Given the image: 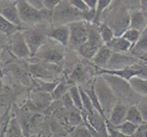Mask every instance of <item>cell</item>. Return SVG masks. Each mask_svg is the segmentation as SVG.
Segmentation results:
<instances>
[{"label":"cell","mask_w":147,"mask_h":137,"mask_svg":"<svg viewBox=\"0 0 147 137\" xmlns=\"http://www.w3.org/2000/svg\"><path fill=\"white\" fill-rule=\"evenodd\" d=\"M11 1H17V0H11Z\"/></svg>","instance_id":"obj_44"},{"label":"cell","mask_w":147,"mask_h":137,"mask_svg":"<svg viewBox=\"0 0 147 137\" xmlns=\"http://www.w3.org/2000/svg\"><path fill=\"white\" fill-rule=\"evenodd\" d=\"M27 66L32 78L46 80V82H52V80H59L63 73V67L61 64L28 61Z\"/></svg>","instance_id":"obj_4"},{"label":"cell","mask_w":147,"mask_h":137,"mask_svg":"<svg viewBox=\"0 0 147 137\" xmlns=\"http://www.w3.org/2000/svg\"><path fill=\"white\" fill-rule=\"evenodd\" d=\"M9 43V36L0 32V54H2L5 49L7 48Z\"/></svg>","instance_id":"obj_37"},{"label":"cell","mask_w":147,"mask_h":137,"mask_svg":"<svg viewBox=\"0 0 147 137\" xmlns=\"http://www.w3.org/2000/svg\"><path fill=\"white\" fill-rule=\"evenodd\" d=\"M142 114L144 121L147 123V99H142L139 101V103L136 104Z\"/></svg>","instance_id":"obj_35"},{"label":"cell","mask_w":147,"mask_h":137,"mask_svg":"<svg viewBox=\"0 0 147 137\" xmlns=\"http://www.w3.org/2000/svg\"><path fill=\"white\" fill-rule=\"evenodd\" d=\"M7 51L14 58L18 59H28L31 57L28 46L24 38L22 30L15 32L9 37Z\"/></svg>","instance_id":"obj_10"},{"label":"cell","mask_w":147,"mask_h":137,"mask_svg":"<svg viewBox=\"0 0 147 137\" xmlns=\"http://www.w3.org/2000/svg\"><path fill=\"white\" fill-rule=\"evenodd\" d=\"M18 17L24 28H29L38 24L51 25L52 11L47 9H38L29 5L26 0H17Z\"/></svg>","instance_id":"obj_1"},{"label":"cell","mask_w":147,"mask_h":137,"mask_svg":"<svg viewBox=\"0 0 147 137\" xmlns=\"http://www.w3.org/2000/svg\"><path fill=\"white\" fill-rule=\"evenodd\" d=\"M15 59L16 58L7 62L6 67H5L6 72L10 74V76L13 78L14 80H16L17 83L29 87V86L32 85V77L28 70L27 64L25 65L20 61H18V59H17L16 60H15Z\"/></svg>","instance_id":"obj_9"},{"label":"cell","mask_w":147,"mask_h":137,"mask_svg":"<svg viewBox=\"0 0 147 137\" xmlns=\"http://www.w3.org/2000/svg\"><path fill=\"white\" fill-rule=\"evenodd\" d=\"M71 83L69 82L68 79L65 78H61L59 79V82L57 83V85L55 86V88L53 89L51 94V97L53 99V101H59L60 100V98L67 92L69 90V87Z\"/></svg>","instance_id":"obj_23"},{"label":"cell","mask_w":147,"mask_h":137,"mask_svg":"<svg viewBox=\"0 0 147 137\" xmlns=\"http://www.w3.org/2000/svg\"><path fill=\"white\" fill-rule=\"evenodd\" d=\"M26 1L29 5H31L32 7H36L38 9L44 8V0H26Z\"/></svg>","instance_id":"obj_39"},{"label":"cell","mask_w":147,"mask_h":137,"mask_svg":"<svg viewBox=\"0 0 147 137\" xmlns=\"http://www.w3.org/2000/svg\"><path fill=\"white\" fill-rule=\"evenodd\" d=\"M113 0H98L97 5L95 7V18L94 23L100 22V18L102 15V13L108 8V7L113 3Z\"/></svg>","instance_id":"obj_29"},{"label":"cell","mask_w":147,"mask_h":137,"mask_svg":"<svg viewBox=\"0 0 147 137\" xmlns=\"http://www.w3.org/2000/svg\"><path fill=\"white\" fill-rule=\"evenodd\" d=\"M98 30L103 44H107L114 37L113 30L106 23H98Z\"/></svg>","instance_id":"obj_27"},{"label":"cell","mask_w":147,"mask_h":137,"mask_svg":"<svg viewBox=\"0 0 147 137\" xmlns=\"http://www.w3.org/2000/svg\"><path fill=\"white\" fill-rule=\"evenodd\" d=\"M90 68L87 67L83 63H78L74 66L71 72L69 73L68 80L69 83H75V84H83L89 80V76L90 75Z\"/></svg>","instance_id":"obj_14"},{"label":"cell","mask_w":147,"mask_h":137,"mask_svg":"<svg viewBox=\"0 0 147 137\" xmlns=\"http://www.w3.org/2000/svg\"><path fill=\"white\" fill-rule=\"evenodd\" d=\"M48 38L67 48L69 39V28L68 24L55 25V26L49 28L48 30Z\"/></svg>","instance_id":"obj_13"},{"label":"cell","mask_w":147,"mask_h":137,"mask_svg":"<svg viewBox=\"0 0 147 137\" xmlns=\"http://www.w3.org/2000/svg\"><path fill=\"white\" fill-rule=\"evenodd\" d=\"M130 14V27L144 31L147 28V19L141 9H133L129 11Z\"/></svg>","instance_id":"obj_18"},{"label":"cell","mask_w":147,"mask_h":137,"mask_svg":"<svg viewBox=\"0 0 147 137\" xmlns=\"http://www.w3.org/2000/svg\"><path fill=\"white\" fill-rule=\"evenodd\" d=\"M128 106L125 103H121V101H118L116 104L113 106V108L111 109V113L109 117L107 118L108 121L111 124L118 125L121 124L126 119V113H127Z\"/></svg>","instance_id":"obj_17"},{"label":"cell","mask_w":147,"mask_h":137,"mask_svg":"<svg viewBox=\"0 0 147 137\" xmlns=\"http://www.w3.org/2000/svg\"><path fill=\"white\" fill-rule=\"evenodd\" d=\"M93 86L104 114L108 118L111 109L118 101L117 96L115 95L113 89L101 75H96L95 79L93 80Z\"/></svg>","instance_id":"obj_5"},{"label":"cell","mask_w":147,"mask_h":137,"mask_svg":"<svg viewBox=\"0 0 147 137\" xmlns=\"http://www.w3.org/2000/svg\"><path fill=\"white\" fill-rule=\"evenodd\" d=\"M116 127H117V129L121 134H124V136H134V134L136 130H137L138 125L131 123L130 121L125 120L121 124L116 125Z\"/></svg>","instance_id":"obj_28"},{"label":"cell","mask_w":147,"mask_h":137,"mask_svg":"<svg viewBox=\"0 0 147 137\" xmlns=\"http://www.w3.org/2000/svg\"><path fill=\"white\" fill-rule=\"evenodd\" d=\"M26 28L19 27L18 25H15L12 22H10L6 18H4L1 14H0V32L7 35V36H11L15 32L19 31V30H23Z\"/></svg>","instance_id":"obj_24"},{"label":"cell","mask_w":147,"mask_h":137,"mask_svg":"<svg viewBox=\"0 0 147 137\" xmlns=\"http://www.w3.org/2000/svg\"><path fill=\"white\" fill-rule=\"evenodd\" d=\"M62 0H44V8L52 11L57 7Z\"/></svg>","instance_id":"obj_36"},{"label":"cell","mask_w":147,"mask_h":137,"mask_svg":"<svg viewBox=\"0 0 147 137\" xmlns=\"http://www.w3.org/2000/svg\"><path fill=\"white\" fill-rule=\"evenodd\" d=\"M83 1L86 4V6H87L89 8H90V9H95L98 0H83Z\"/></svg>","instance_id":"obj_41"},{"label":"cell","mask_w":147,"mask_h":137,"mask_svg":"<svg viewBox=\"0 0 147 137\" xmlns=\"http://www.w3.org/2000/svg\"><path fill=\"white\" fill-rule=\"evenodd\" d=\"M82 19V11L73 7L68 0H62L52 12L51 24H68L75 20ZM83 20V19H82Z\"/></svg>","instance_id":"obj_7"},{"label":"cell","mask_w":147,"mask_h":137,"mask_svg":"<svg viewBox=\"0 0 147 137\" xmlns=\"http://www.w3.org/2000/svg\"><path fill=\"white\" fill-rule=\"evenodd\" d=\"M147 52V28L141 32L139 38L137 39L130 49L129 53L135 56L136 58H141Z\"/></svg>","instance_id":"obj_20"},{"label":"cell","mask_w":147,"mask_h":137,"mask_svg":"<svg viewBox=\"0 0 147 137\" xmlns=\"http://www.w3.org/2000/svg\"><path fill=\"white\" fill-rule=\"evenodd\" d=\"M129 83L136 93L140 96L147 97V79L142 78L140 75L133 76L129 79Z\"/></svg>","instance_id":"obj_21"},{"label":"cell","mask_w":147,"mask_h":137,"mask_svg":"<svg viewBox=\"0 0 147 137\" xmlns=\"http://www.w3.org/2000/svg\"><path fill=\"white\" fill-rule=\"evenodd\" d=\"M106 124V130H107L108 136H113V137H125L123 134H121V132L117 129L115 125L111 124L108 119H106L105 121Z\"/></svg>","instance_id":"obj_34"},{"label":"cell","mask_w":147,"mask_h":137,"mask_svg":"<svg viewBox=\"0 0 147 137\" xmlns=\"http://www.w3.org/2000/svg\"><path fill=\"white\" fill-rule=\"evenodd\" d=\"M140 35H141L140 30L134 28H128L123 34H121V37L124 38L125 39H127L131 44V46H133L136 41H137Z\"/></svg>","instance_id":"obj_32"},{"label":"cell","mask_w":147,"mask_h":137,"mask_svg":"<svg viewBox=\"0 0 147 137\" xmlns=\"http://www.w3.org/2000/svg\"><path fill=\"white\" fill-rule=\"evenodd\" d=\"M113 30L114 36H121L126 29L130 27V14L127 10H121L117 14L113 22V25L110 26Z\"/></svg>","instance_id":"obj_15"},{"label":"cell","mask_w":147,"mask_h":137,"mask_svg":"<svg viewBox=\"0 0 147 137\" xmlns=\"http://www.w3.org/2000/svg\"><path fill=\"white\" fill-rule=\"evenodd\" d=\"M113 50V52L128 53L131 47V44L121 36H114L110 41L105 44Z\"/></svg>","instance_id":"obj_19"},{"label":"cell","mask_w":147,"mask_h":137,"mask_svg":"<svg viewBox=\"0 0 147 137\" xmlns=\"http://www.w3.org/2000/svg\"><path fill=\"white\" fill-rule=\"evenodd\" d=\"M69 93L71 97L73 103L75 105V107L79 109L80 111H82L83 107H82V96H80V89H79V85L75 84V83H71L69 87Z\"/></svg>","instance_id":"obj_26"},{"label":"cell","mask_w":147,"mask_h":137,"mask_svg":"<svg viewBox=\"0 0 147 137\" xmlns=\"http://www.w3.org/2000/svg\"><path fill=\"white\" fill-rule=\"evenodd\" d=\"M101 76L113 89L115 95L117 96L118 101H121L123 103H129L130 105L137 104L139 103L141 96L131 89L128 80L109 74H102Z\"/></svg>","instance_id":"obj_2"},{"label":"cell","mask_w":147,"mask_h":137,"mask_svg":"<svg viewBox=\"0 0 147 137\" xmlns=\"http://www.w3.org/2000/svg\"><path fill=\"white\" fill-rule=\"evenodd\" d=\"M79 89H80V96H82V107L83 110L85 111L87 113H90L93 111L95 109L92 105V101H90L89 95L87 94V92L85 91V90L82 87V86H79Z\"/></svg>","instance_id":"obj_31"},{"label":"cell","mask_w":147,"mask_h":137,"mask_svg":"<svg viewBox=\"0 0 147 137\" xmlns=\"http://www.w3.org/2000/svg\"><path fill=\"white\" fill-rule=\"evenodd\" d=\"M68 136H71V137H90L92 134L89 130V128L86 126L85 124H80L73 127L71 132L69 134Z\"/></svg>","instance_id":"obj_30"},{"label":"cell","mask_w":147,"mask_h":137,"mask_svg":"<svg viewBox=\"0 0 147 137\" xmlns=\"http://www.w3.org/2000/svg\"><path fill=\"white\" fill-rule=\"evenodd\" d=\"M69 28V39L68 47L76 51L88 38V22L80 19L68 23Z\"/></svg>","instance_id":"obj_8"},{"label":"cell","mask_w":147,"mask_h":137,"mask_svg":"<svg viewBox=\"0 0 147 137\" xmlns=\"http://www.w3.org/2000/svg\"><path fill=\"white\" fill-rule=\"evenodd\" d=\"M68 1L73 7L80 10V11H84V10L89 9V7L86 6L83 0H68Z\"/></svg>","instance_id":"obj_38"},{"label":"cell","mask_w":147,"mask_h":137,"mask_svg":"<svg viewBox=\"0 0 147 137\" xmlns=\"http://www.w3.org/2000/svg\"><path fill=\"white\" fill-rule=\"evenodd\" d=\"M60 100H61V104L63 105L64 109L67 111H71L73 109H76L75 105L73 103V101H72L71 97H70V95L69 93V90L62 96L61 98H60Z\"/></svg>","instance_id":"obj_33"},{"label":"cell","mask_w":147,"mask_h":137,"mask_svg":"<svg viewBox=\"0 0 147 137\" xmlns=\"http://www.w3.org/2000/svg\"><path fill=\"white\" fill-rule=\"evenodd\" d=\"M125 120L130 121L131 123H134L137 125L144 123V121L143 117H142V114H141L140 111L136 104H131L128 107Z\"/></svg>","instance_id":"obj_25"},{"label":"cell","mask_w":147,"mask_h":137,"mask_svg":"<svg viewBox=\"0 0 147 137\" xmlns=\"http://www.w3.org/2000/svg\"><path fill=\"white\" fill-rule=\"evenodd\" d=\"M136 60H137V58L131 54L113 52L111 54L109 61L107 63L106 69H111V70L124 69L134 65L136 62Z\"/></svg>","instance_id":"obj_11"},{"label":"cell","mask_w":147,"mask_h":137,"mask_svg":"<svg viewBox=\"0 0 147 137\" xmlns=\"http://www.w3.org/2000/svg\"><path fill=\"white\" fill-rule=\"evenodd\" d=\"M0 75H3V69L1 67V60H0Z\"/></svg>","instance_id":"obj_43"},{"label":"cell","mask_w":147,"mask_h":137,"mask_svg":"<svg viewBox=\"0 0 147 137\" xmlns=\"http://www.w3.org/2000/svg\"><path fill=\"white\" fill-rule=\"evenodd\" d=\"M139 6L147 19V0H139Z\"/></svg>","instance_id":"obj_40"},{"label":"cell","mask_w":147,"mask_h":137,"mask_svg":"<svg viewBox=\"0 0 147 137\" xmlns=\"http://www.w3.org/2000/svg\"><path fill=\"white\" fill-rule=\"evenodd\" d=\"M0 14L10 22L19 27H23L18 17L17 1L11 0H0ZM24 28V27H23Z\"/></svg>","instance_id":"obj_12"},{"label":"cell","mask_w":147,"mask_h":137,"mask_svg":"<svg viewBox=\"0 0 147 137\" xmlns=\"http://www.w3.org/2000/svg\"><path fill=\"white\" fill-rule=\"evenodd\" d=\"M4 136L7 137H21L24 136L23 129L20 124V121L18 116H11L8 124L7 126L6 132H5Z\"/></svg>","instance_id":"obj_22"},{"label":"cell","mask_w":147,"mask_h":137,"mask_svg":"<svg viewBox=\"0 0 147 137\" xmlns=\"http://www.w3.org/2000/svg\"><path fill=\"white\" fill-rule=\"evenodd\" d=\"M65 47L54 41L51 38H48L37 53L28 59V60L61 64L65 59Z\"/></svg>","instance_id":"obj_3"},{"label":"cell","mask_w":147,"mask_h":137,"mask_svg":"<svg viewBox=\"0 0 147 137\" xmlns=\"http://www.w3.org/2000/svg\"><path fill=\"white\" fill-rule=\"evenodd\" d=\"M113 53V50H111L107 45L103 44L98 49V50L94 54L92 59L89 60V61L92 65L96 66V67L106 68L107 67V63Z\"/></svg>","instance_id":"obj_16"},{"label":"cell","mask_w":147,"mask_h":137,"mask_svg":"<svg viewBox=\"0 0 147 137\" xmlns=\"http://www.w3.org/2000/svg\"><path fill=\"white\" fill-rule=\"evenodd\" d=\"M48 24H38L36 26L26 28L22 30L24 38L28 46L31 57L37 53L38 50L47 41L48 38Z\"/></svg>","instance_id":"obj_6"},{"label":"cell","mask_w":147,"mask_h":137,"mask_svg":"<svg viewBox=\"0 0 147 137\" xmlns=\"http://www.w3.org/2000/svg\"><path fill=\"white\" fill-rule=\"evenodd\" d=\"M140 59H143L144 60H147V52H146L145 54H144L143 56H142V57H141Z\"/></svg>","instance_id":"obj_42"}]
</instances>
